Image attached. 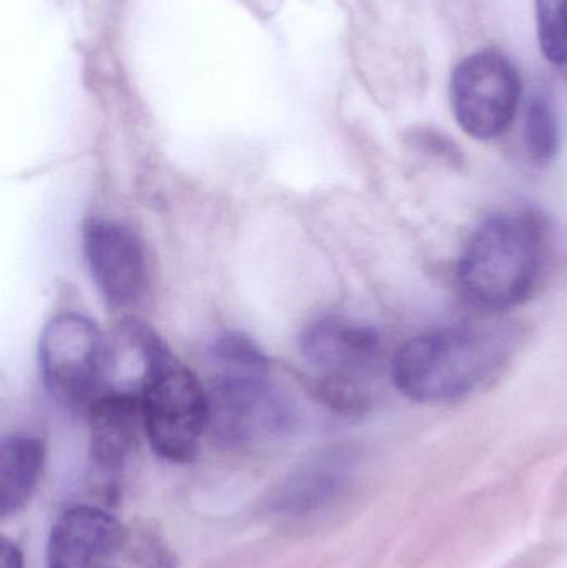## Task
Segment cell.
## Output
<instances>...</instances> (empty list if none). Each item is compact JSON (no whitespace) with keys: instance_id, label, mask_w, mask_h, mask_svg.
<instances>
[{"instance_id":"obj_1","label":"cell","mask_w":567,"mask_h":568,"mask_svg":"<svg viewBox=\"0 0 567 568\" xmlns=\"http://www.w3.org/2000/svg\"><path fill=\"white\" fill-rule=\"evenodd\" d=\"M545 220L529 210L488 216L459 255L456 280L479 310L508 311L538 286L546 256Z\"/></svg>"},{"instance_id":"obj_15","label":"cell","mask_w":567,"mask_h":568,"mask_svg":"<svg viewBox=\"0 0 567 568\" xmlns=\"http://www.w3.org/2000/svg\"><path fill=\"white\" fill-rule=\"evenodd\" d=\"M338 479L326 469H313L300 477L286 494L285 506L288 510L305 514L322 507L330 497L335 496Z\"/></svg>"},{"instance_id":"obj_11","label":"cell","mask_w":567,"mask_h":568,"mask_svg":"<svg viewBox=\"0 0 567 568\" xmlns=\"http://www.w3.org/2000/svg\"><path fill=\"white\" fill-rule=\"evenodd\" d=\"M45 466V447L27 434L3 439L0 447V517L16 516L32 499Z\"/></svg>"},{"instance_id":"obj_16","label":"cell","mask_w":567,"mask_h":568,"mask_svg":"<svg viewBox=\"0 0 567 568\" xmlns=\"http://www.w3.org/2000/svg\"><path fill=\"white\" fill-rule=\"evenodd\" d=\"M0 568H23L22 550L7 537L0 544Z\"/></svg>"},{"instance_id":"obj_9","label":"cell","mask_w":567,"mask_h":568,"mask_svg":"<svg viewBox=\"0 0 567 568\" xmlns=\"http://www.w3.org/2000/svg\"><path fill=\"white\" fill-rule=\"evenodd\" d=\"M83 250L93 282L113 306H133L146 290L142 243L132 230L112 220L90 219L83 226Z\"/></svg>"},{"instance_id":"obj_6","label":"cell","mask_w":567,"mask_h":568,"mask_svg":"<svg viewBox=\"0 0 567 568\" xmlns=\"http://www.w3.org/2000/svg\"><path fill=\"white\" fill-rule=\"evenodd\" d=\"M209 429L225 447H243L280 436L293 413L272 383V373H216L206 387Z\"/></svg>"},{"instance_id":"obj_3","label":"cell","mask_w":567,"mask_h":568,"mask_svg":"<svg viewBox=\"0 0 567 568\" xmlns=\"http://www.w3.org/2000/svg\"><path fill=\"white\" fill-rule=\"evenodd\" d=\"M313 394L342 416H363L375 403L385 351L375 327L343 316L313 321L300 336Z\"/></svg>"},{"instance_id":"obj_5","label":"cell","mask_w":567,"mask_h":568,"mask_svg":"<svg viewBox=\"0 0 567 568\" xmlns=\"http://www.w3.org/2000/svg\"><path fill=\"white\" fill-rule=\"evenodd\" d=\"M40 373L50 396L70 410H89L103 389L107 339L80 314L53 317L39 343Z\"/></svg>"},{"instance_id":"obj_10","label":"cell","mask_w":567,"mask_h":568,"mask_svg":"<svg viewBox=\"0 0 567 568\" xmlns=\"http://www.w3.org/2000/svg\"><path fill=\"white\" fill-rule=\"evenodd\" d=\"M90 464L105 494L117 493V480L139 444L143 430L142 397L103 393L87 410Z\"/></svg>"},{"instance_id":"obj_7","label":"cell","mask_w":567,"mask_h":568,"mask_svg":"<svg viewBox=\"0 0 567 568\" xmlns=\"http://www.w3.org/2000/svg\"><path fill=\"white\" fill-rule=\"evenodd\" d=\"M453 113L472 139L495 140L515 120L522 100V79L508 57L479 50L456 65L449 83Z\"/></svg>"},{"instance_id":"obj_12","label":"cell","mask_w":567,"mask_h":568,"mask_svg":"<svg viewBox=\"0 0 567 568\" xmlns=\"http://www.w3.org/2000/svg\"><path fill=\"white\" fill-rule=\"evenodd\" d=\"M210 363L223 373H272L265 351L239 331H225L213 339Z\"/></svg>"},{"instance_id":"obj_4","label":"cell","mask_w":567,"mask_h":568,"mask_svg":"<svg viewBox=\"0 0 567 568\" xmlns=\"http://www.w3.org/2000/svg\"><path fill=\"white\" fill-rule=\"evenodd\" d=\"M143 434L156 456L192 463L209 429L206 389L172 353L156 367L142 393Z\"/></svg>"},{"instance_id":"obj_13","label":"cell","mask_w":567,"mask_h":568,"mask_svg":"<svg viewBox=\"0 0 567 568\" xmlns=\"http://www.w3.org/2000/svg\"><path fill=\"white\" fill-rule=\"evenodd\" d=\"M525 142L536 163H548L559 149V126L548 97L536 93L528 100L525 113Z\"/></svg>"},{"instance_id":"obj_8","label":"cell","mask_w":567,"mask_h":568,"mask_svg":"<svg viewBox=\"0 0 567 568\" xmlns=\"http://www.w3.org/2000/svg\"><path fill=\"white\" fill-rule=\"evenodd\" d=\"M129 530L95 506L63 510L47 542V568H122Z\"/></svg>"},{"instance_id":"obj_14","label":"cell","mask_w":567,"mask_h":568,"mask_svg":"<svg viewBox=\"0 0 567 568\" xmlns=\"http://www.w3.org/2000/svg\"><path fill=\"white\" fill-rule=\"evenodd\" d=\"M536 19L546 59L567 65V0H536Z\"/></svg>"},{"instance_id":"obj_2","label":"cell","mask_w":567,"mask_h":568,"mask_svg":"<svg viewBox=\"0 0 567 568\" xmlns=\"http://www.w3.org/2000/svg\"><path fill=\"white\" fill-rule=\"evenodd\" d=\"M505 356V344L489 331L442 327L405 341L389 361V376L413 403H449L478 389Z\"/></svg>"}]
</instances>
